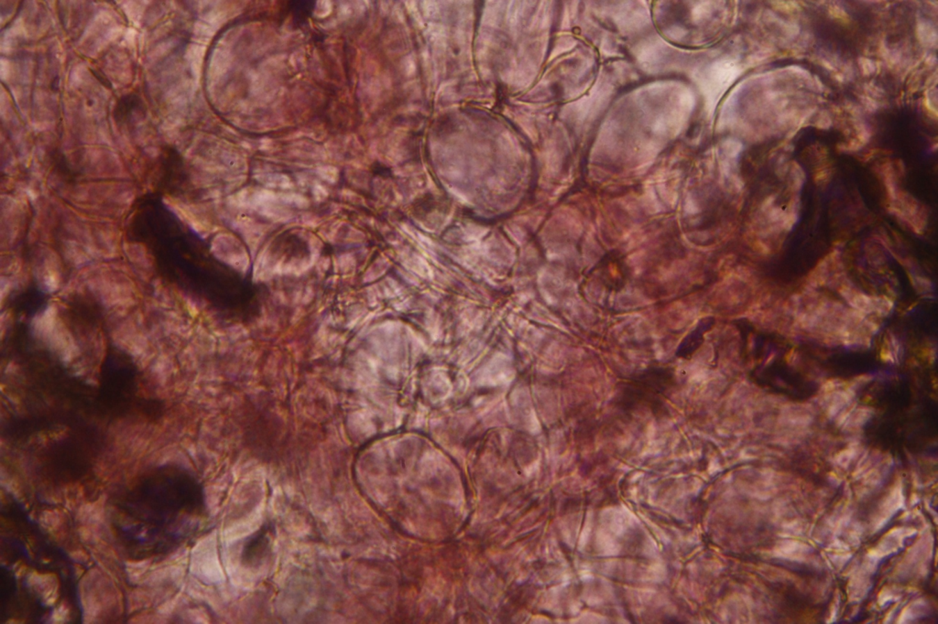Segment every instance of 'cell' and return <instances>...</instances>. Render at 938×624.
<instances>
[{"label":"cell","mask_w":938,"mask_h":624,"mask_svg":"<svg viewBox=\"0 0 938 624\" xmlns=\"http://www.w3.org/2000/svg\"><path fill=\"white\" fill-rule=\"evenodd\" d=\"M675 380L668 368H651L636 376L627 382L621 392L620 400L628 403H657L666 395Z\"/></svg>","instance_id":"cell-1"},{"label":"cell","mask_w":938,"mask_h":624,"mask_svg":"<svg viewBox=\"0 0 938 624\" xmlns=\"http://www.w3.org/2000/svg\"><path fill=\"white\" fill-rule=\"evenodd\" d=\"M143 108L142 100L135 94H126L117 101L114 110V117L117 123L131 122L132 117L139 113Z\"/></svg>","instance_id":"cell-2"},{"label":"cell","mask_w":938,"mask_h":624,"mask_svg":"<svg viewBox=\"0 0 938 624\" xmlns=\"http://www.w3.org/2000/svg\"><path fill=\"white\" fill-rule=\"evenodd\" d=\"M710 327H711V321L709 319L701 321L698 326L682 342L677 350V355L684 359L690 357L700 347L702 341L704 340V335L707 332V330H709Z\"/></svg>","instance_id":"cell-3"},{"label":"cell","mask_w":938,"mask_h":624,"mask_svg":"<svg viewBox=\"0 0 938 624\" xmlns=\"http://www.w3.org/2000/svg\"><path fill=\"white\" fill-rule=\"evenodd\" d=\"M288 4L293 22L298 26L304 24L312 17L316 7L315 1H290Z\"/></svg>","instance_id":"cell-4"}]
</instances>
